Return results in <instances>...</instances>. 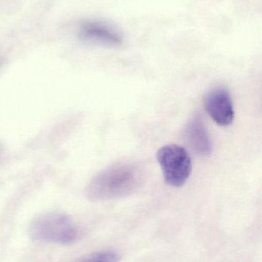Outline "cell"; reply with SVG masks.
Wrapping results in <instances>:
<instances>
[{"label":"cell","instance_id":"ba28073f","mask_svg":"<svg viewBox=\"0 0 262 262\" xmlns=\"http://www.w3.org/2000/svg\"><path fill=\"white\" fill-rule=\"evenodd\" d=\"M0 151H1V146H0Z\"/></svg>","mask_w":262,"mask_h":262},{"label":"cell","instance_id":"3957f363","mask_svg":"<svg viewBox=\"0 0 262 262\" xmlns=\"http://www.w3.org/2000/svg\"><path fill=\"white\" fill-rule=\"evenodd\" d=\"M156 158L165 181L173 187H181L189 180L192 171V160L183 146L166 145L158 149Z\"/></svg>","mask_w":262,"mask_h":262},{"label":"cell","instance_id":"52a82bcc","mask_svg":"<svg viewBox=\"0 0 262 262\" xmlns=\"http://www.w3.org/2000/svg\"><path fill=\"white\" fill-rule=\"evenodd\" d=\"M120 255L113 251H104L91 255L82 262H119Z\"/></svg>","mask_w":262,"mask_h":262},{"label":"cell","instance_id":"6da1fadb","mask_svg":"<svg viewBox=\"0 0 262 262\" xmlns=\"http://www.w3.org/2000/svg\"><path fill=\"white\" fill-rule=\"evenodd\" d=\"M143 181L141 168L132 163H118L102 170L86 187L92 201H104L126 196L135 192Z\"/></svg>","mask_w":262,"mask_h":262},{"label":"cell","instance_id":"5b68a950","mask_svg":"<svg viewBox=\"0 0 262 262\" xmlns=\"http://www.w3.org/2000/svg\"><path fill=\"white\" fill-rule=\"evenodd\" d=\"M78 35L84 41L108 47H118L123 43V36L119 32L102 21H86L82 23Z\"/></svg>","mask_w":262,"mask_h":262},{"label":"cell","instance_id":"277c9868","mask_svg":"<svg viewBox=\"0 0 262 262\" xmlns=\"http://www.w3.org/2000/svg\"><path fill=\"white\" fill-rule=\"evenodd\" d=\"M205 109L212 120L220 126H229L235 118L232 97L226 88H214L205 95Z\"/></svg>","mask_w":262,"mask_h":262},{"label":"cell","instance_id":"8992f818","mask_svg":"<svg viewBox=\"0 0 262 262\" xmlns=\"http://www.w3.org/2000/svg\"><path fill=\"white\" fill-rule=\"evenodd\" d=\"M185 137L191 149L197 155L208 157L212 154V141L204 121L199 115H195L189 121L185 130Z\"/></svg>","mask_w":262,"mask_h":262},{"label":"cell","instance_id":"7a4b0ae2","mask_svg":"<svg viewBox=\"0 0 262 262\" xmlns=\"http://www.w3.org/2000/svg\"><path fill=\"white\" fill-rule=\"evenodd\" d=\"M29 234L35 241L71 245L78 240L79 230L69 215L49 212L36 217L31 223Z\"/></svg>","mask_w":262,"mask_h":262}]
</instances>
